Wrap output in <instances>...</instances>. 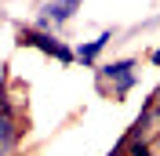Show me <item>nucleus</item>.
<instances>
[{
    "instance_id": "nucleus-1",
    "label": "nucleus",
    "mask_w": 160,
    "mask_h": 156,
    "mask_svg": "<svg viewBox=\"0 0 160 156\" xmlns=\"http://www.w3.org/2000/svg\"><path fill=\"white\" fill-rule=\"evenodd\" d=\"M135 84H138V58L135 55L113 58V62L95 69V87H98V95L113 98V102H124L135 91Z\"/></svg>"
},
{
    "instance_id": "nucleus-2",
    "label": "nucleus",
    "mask_w": 160,
    "mask_h": 156,
    "mask_svg": "<svg viewBox=\"0 0 160 156\" xmlns=\"http://www.w3.org/2000/svg\"><path fill=\"white\" fill-rule=\"evenodd\" d=\"M15 40H18V47H33L40 55H48V58H58L62 66H73L77 62V47H69L66 40H58L55 33H40L37 26H15Z\"/></svg>"
},
{
    "instance_id": "nucleus-3",
    "label": "nucleus",
    "mask_w": 160,
    "mask_h": 156,
    "mask_svg": "<svg viewBox=\"0 0 160 156\" xmlns=\"http://www.w3.org/2000/svg\"><path fill=\"white\" fill-rule=\"evenodd\" d=\"M77 11H80V0H44L37 7L33 26H37L40 33H58L62 26H69V22L77 18Z\"/></svg>"
},
{
    "instance_id": "nucleus-4",
    "label": "nucleus",
    "mask_w": 160,
    "mask_h": 156,
    "mask_svg": "<svg viewBox=\"0 0 160 156\" xmlns=\"http://www.w3.org/2000/svg\"><path fill=\"white\" fill-rule=\"evenodd\" d=\"M22 142V124H18V109L11 102V95L0 87V156H11Z\"/></svg>"
},
{
    "instance_id": "nucleus-5",
    "label": "nucleus",
    "mask_w": 160,
    "mask_h": 156,
    "mask_svg": "<svg viewBox=\"0 0 160 156\" xmlns=\"http://www.w3.org/2000/svg\"><path fill=\"white\" fill-rule=\"evenodd\" d=\"M113 40H117V29H102L95 40H84V44H77V62H80L84 69H98L102 51L109 47Z\"/></svg>"
},
{
    "instance_id": "nucleus-6",
    "label": "nucleus",
    "mask_w": 160,
    "mask_h": 156,
    "mask_svg": "<svg viewBox=\"0 0 160 156\" xmlns=\"http://www.w3.org/2000/svg\"><path fill=\"white\" fill-rule=\"evenodd\" d=\"M128 156H153V138H146V142H131V145H128Z\"/></svg>"
},
{
    "instance_id": "nucleus-7",
    "label": "nucleus",
    "mask_w": 160,
    "mask_h": 156,
    "mask_svg": "<svg viewBox=\"0 0 160 156\" xmlns=\"http://www.w3.org/2000/svg\"><path fill=\"white\" fill-rule=\"evenodd\" d=\"M149 62H153V69H160V47H153V51H149Z\"/></svg>"
},
{
    "instance_id": "nucleus-8",
    "label": "nucleus",
    "mask_w": 160,
    "mask_h": 156,
    "mask_svg": "<svg viewBox=\"0 0 160 156\" xmlns=\"http://www.w3.org/2000/svg\"><path fill=\"white\" fill-rule=\"evenodd\" d=\"M149 98H153V102H157V113H160V87H157V91H153V95H149Z\"/></svg>"
}]
</instances>
